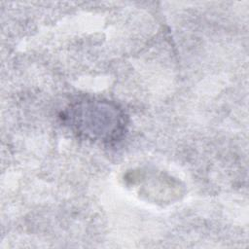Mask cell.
Listing matches in <instances>:
<instances>
[{
    "label": "cell",
    "mask_w": 249,
    "mask_h": 249,
    "mask_svg": "<svg viewBox=\"0 0 249 249\" xmlns=\"http://www.w3.org/2000/svg\"><path fill=\"white\" fill-rule=\"evenodd\" d=\"M63 119L79 137L101 143L118 141L127 126V117L118 104L89 97L69 105Z\"/></svg>",
    "instance_id": "obj_1"
}]
</instances>
